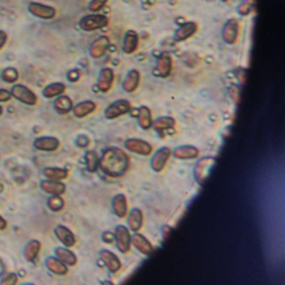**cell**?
<instances>
[{
	"label": "cell",
	"instance_id": "cell-20",
	"mask_svg": "<svg viewBox=\"0 0 285 285\" xmlns=\"http://www.w3.org/2000/svg\"><path fill=\"white\" fill-rule=\"evenodd\" d=\"M41 188L43 192L50 195H61L65 192V185L60 181H43Z\"/></svg>",
	"mask_w": 285,
	"mask_h": 285
},
{
	"label": "cell",
	"instance_id": "cell-21",
	"mask_svg": "<svg viewBox=\"0 0 285 285\" xmlns=\"http://www.w3.org/2000/svg\"><path fill=\"white\" fill-rule=\"evenodd\" d=\"M172 62L171 57L168 53H163L158 57V65H157V71L160 76L166 77L171 73Z\"/></svg>",
	"mask_w": 285,
	"mask_h": 285
},
{
	"label": "cell",
	"instance_id": "cell-9",
	"mask_svg": "<svg viewBox=\"0 0 285 285\" xmlns=\"http://www.w3.org/2000/svg\"><path fill=\"white\" fill-rule=\"evenodd\" d=\"M114 72L112 69L104 68L100 71L97 79L98 90L106 93L112 89L114 82Z\"/></svg>",
	"mask_w": 285,
	"mask_h": 285
},
{
	"label": "cell",
	"instance_id": "cell-22",
	"mask_svg": "<svg viewBox=\"0 0 285 285\" xmlns=\"http://www.w3.org/2000/svg\"><path fill=\"white\" fill-rule=\"evenodd\" d=\"M45 265L47 269L54 275H65L68 273V268L66 266V264H64L58 258L49 257L46 259Z\"/></svg>",
	"mask_w": 285,
	"mask_h": 285
},
{
	"label": "cell",
	"instance_id": "cell-17",
	"mask_svg": "<svg viewBox=\"0 0 285 285\" xmlns=\"http://www.w3.org/2000/svg\"><path fill=\"white\" fill-rule=\"evenodd\" d=\"M66 85L61 82H52L43 88L42 95L46 99H53L64 95L66 91Z\"/></svg>",
	"mask_w": 285,
	"mask_h": 285
},
{
	"label": "cell",
	"instance_id": "cell-34",
	"mask_svg": "<svg viewBox=\"0 0 285 285\" xmlns=\"http://www.w3.org/2000/svg\"><path fill=\"white\" fill-rule=\"evenodd\" d=\"M85 163H86L87 170L90 172H95L97 170L98 166H99V158H98L96 152H93V151H88L85 153Z\"/></svg>",
	"mask_w": 285,
	"mask_h": 285
},
{
	"label": "cell",
	"instance_id": "cell-28",
	"mask_svg": "<svg viewBox=\"0 0 285 285\" xmlns=\"http://www.w3.org/2000/svg\"><path fill=\"white\" fill-rule=\"evenodd\" d=\"M199 150L191 146L178 147L175 150L174 156L178 159H193L199 156Z\"/></svg>",
	"mask_w": 285,
	"mask_h": 285
},
{
	"label": "cell",
	"instance_id": "cell-18",
	"mask_svg": "<svg viewBox=\"0 0 285 285\" xmlns=\"http://www.w3.org/2000/svg\"><path fill=\"white\" fill-rule=\"evenodd\" d=\"M96 109V104L91 101H84L73 106V114L77 118H84L92 114Z\"/></svg>",
	"mask_w": 285,
	"mask_h": 285
},
{
	"label": "cell",
	"instance_id": "cell-13",
	"mask_svg": "<svg viewBox=\"0 0 285 285\" xmlns=\"http://www.w3.org/2000/svg\"><path fill=\"white\" fill-rule=\"evenodd\" d=\"M239 23L235 19H231L226 23L223 28V40L228 43H234L239 38Z\"/></svg>",
	"mask_w": 285,
	"mask_h": 285
},
{
	"label": "cell",
	"instance_id": "cell-31",
	"mask_svg": "<svg viewBox=\"0 0 285 285\" xmlns=\"http://www.w3.org/2000/svg\"><path fill=\"white\" fill-rule=\"evenodd\" d=\"M43 174L48 180L51 181H61L68 177V171L58 167H47L43 170Z\"/></svg>",
	"mask_w": 285,
	"mask_h": 285
},
{
	"label": "cell",
	"instance_id": "cell-33",
	"mask_svg": "<svg viewBox=\"0 0 285 285\" xmlns=\"http://www.w3.org/2000/svg\"><path fill=\"white\" fill-rule=\"evenodd\" d=\"M1 80L8 84H15L19 79V72L14 67H6L1 71Z\"/></svg>",
	"mask_w": 285,
	"mask_h": 285
},
{
	"label": "cell",
	"instance_id": "cell-6",
	"mask_svg": "<svg viewBox=\"0 0 285 285\" xmlns=\"http://www.w3.org/2000/svg\"><path fill=\"white\" fill-rule=\"evenodd\" d=\"M215 160L212 158H203L197 163L194 169V176L198 182H204L209 174L210 170L214 165Z\"/></svg>",
	"mask_w": 285,
	"mask_h": 285
},
{
	"label": "cell",
	"instance_id": "cell-27",
	"mask_svg": "<svg viewBox=\"0 0 285 285\" xmlns=\"http://www.w3.org/2000/svg\"><path fill=\"white\" fill-rule=\"evenodd\" d=\"M41 244L38 240H33L28 244L24 251V256L28 262H34L36 260L41 251Z\"/></svg>",
	"mask_w": 285,
	"mask_h": 285
},
{
	"label": "cell",
	"instance_id": "cell-15",
	"mask_svg": "<svg viewBox=\"0 0 285 285\" xmlns=\"http://www.w3.org/2000/svg\"><path fill=\"white\" fill-rule=\"evenodd\" d=\"M101 258L107 269L112 273H117L122 268V264L119 258L116 254L108 250H103L101 252Z\"/></svg>",
	"mask_w": 285,
	"mask_h": 285
},
{
	"label": "cell",
	"instance_id": "cell-38",
	"mask_svg": "<svg viewBox=\"0 0 285 285\" xmlns=\"http://www.w3.org/2000/svg\"><path fill=\"white\" fill-rule=\"evenodd\" d=\"M108 0H90L88 9L92 13H97L106 5Z\"/></svg>",
	"mask_w": 285,
	"mask_h": 285
},
{
	"label": "cell",
	"instance_id": "cell-45",
	"mask_svg": "<svg viewBox=\"0 0 285 285\" xmlns=\"http://www.w3.org/2000/svg\"><path fill=\"white\" fill-rule=\"evenodd\" d=\"M76 143H77V145H78L80 147H83V148H84V147H86L87 146L89 145V140H88V138H86L85 136H80Z\"/></svg>",
	"mask_w": 285,
	"mask_h": 285
},
{
	"label": "cell",
	"instance_id": "cell-25",
	"mask_svg": "<svg viewBox=\"0 0 285 285\" xmlns=\"http://www.w3.org/2000/svg\"><path fill=\"white\" fill-rule=\"evenodd\" d=\"M139 39L137 34L133 30H129L126 32L124 39L123 49L126 54H131L136 50L138 46Z\"/></svg>",
	"mask_w": 285,
	"mask_h": 285
},
{
	"label": "cell",
	"instance_id": "cell-3",
	"mask_svg": "<svg viewBox=\"0 0 285 285\" xmlns=\"http://www.w3.org/2000/svg\"><path fill=\"white\" fill-rule=\"evenodd\" d=\"M12 96L17 101L28 106H36L38 103V96L25 84H14L10 90Z\"/></svg>",
	"mask_w": 285,
	"mask_h": 285
},
{
	"label": "cell",
	"instance_id": "cell-24",
	"mask_svg": "<svg viewBox=\"0 0 285 285\" xmlns=\"http://www.w3.org/2000/svg\"><path fill=\"white\" fill-rule=\"evenodd\" d=\"M132 243L136 249L144 254H151L153 251L152 244L148 241L147 238L142 236L141 234H135L132 237Z\"/></svg>",
	"mask_w": 285,
	"mask_h": 285
},
{
	"label": "cell",
	"instance_id": "cell-14",
	"mask_svg": "<svg viewBox=\"0 0 285 285\" xmlns=\"http://www.w3.org/2000/svg\"><path fill=\"white\" fill-rule=\"evenodd\" d=\"M54 234L65 247H73L76 244V238L73 233L65 226L60 225L56 227L54 229Z\"/></svg>",
	"mask_w": 285,
	"mask_h": 285
},
{
	"label": "cell",
	"instance_id": "cell-19",
	"mask_svg": "<svg viewBox=\"0 0 285 285\" xmlns=\"http://www.w3.org/2000/svg\"><path fill=\"white\" fill-rule=\"evenodd\" d=\"M198 30V25L194 22H187L180 26L175 33V39L177 41H183L190 38Z\"/></svg>",
	"mask_w": 285,
	"mask_h": 285
},
{
	"label": "cell",
	"instance_id": "cell-12",
	"mask_svg": "<svg viewBox=\"0 0 285 285\" xmlns=\"http://www.w3.org/2000/svg\"><path fill=\"white\" fill-rule=\"evenodd\" d=\"M171 150L166 147L162 148L156 153L152 160V167L156 171H162L166 166L169 159L171 158Z\"/></svg>",
	"mask_w": 285,
	"mask_h": 285
},
{
	"label": "cell",
	"instance_id": "cell-46",
	"mask_svg": "<svg viewBox=\"0 0 285 285\" xmlns=\"http://www.w3.org/2000/svg\"><path fill=\"white\" fill-rule=\"evenodd\" d=\"M6 227H7V222L0 216V230L5 229Z\"/></svg>",
	"mask_w": 285,
	"mask_h": 285
},
{
	"label": "cell",
	"instance_id": "cell-1",
	"mask_svg": "<svg viewBox=\"0 0 285 285\" xmlns=\"http://www.w3.org/2000/svg\"><path fill=\"white\" fill-rule=\"evenodd\" d=\"M104 173L112 177H120L125 173L129 166V159L122 150L109 148L104 152L99 163Z\"/></svg>",
	"mask_w": 285,
	"mask_h": 285
},
{
	"label": "cell",
	"instance_id": "cell-23",
	"mask_svg": "<svg viewBox=\"0 0 285 285\" xmlns=\"http://www.w3.org/2000/svg\"><path fill=\"white\" fill-rule=\"evenodd\" d=\"M112 206L116 214L120 217H125L127 214L128 205L126 198L123 194H118L112 202Z\"/></svg>",
	"mask_w": 285,
	"mask_h": 285
},
{
	"label": "cell",
	"instance_id": "cell-39",
	"mask_svg": "<svg viewBox=\"0 0 285 285\" xmlns=\"http://www.w3.org/2000/svg\"><path fill=\"white\" fill-rule=\"evenodd\" d=\"M12 98H13V96H12L10 90L3 89V88H0V103L8 102V101H11Z\"/></svg>",
	"mask_w": 285,
	"mask_h": 285
},
{
	"label": "cell",
	"instance_id": "cell-32",
	"mask_svg": "<svg viewBox=\"0 0 285 285\" xmlns=\"http://www.w3.org/2000/svg\"><path fill=\"white\" fill-rule=\"evenodd\" d=\"M139 125L143 129H149L152 125V113L149 109L146 106H142L138 110L137 113Z\"/></svg>",
	"mask_w": 285,
	"mask_h": 285
},
{
	"label": "cell",
	"instance_id": "cell-4",
	"mask_svg": "<svg viewBox=\"0 0 285 285\" xmlns=\"http://www.w3.org/2000/svg\"><path fill=\"white\" fill-rule=\"evenodd\" d=\"M28 11L33 16L44 20H51L57 15L56 8L38 2H31L29 3Z\"/></svg>",
	"mask_w": 285,
	"mask_h": 285
},
{
	"label": "cell",
	"instance_id": "cell-16",
	"mask_svg": "<svg viewBox=\"0 0 285 285\" xmlns=\"http://www.w3.org/2000/svg\"><path fill=\"white\" fill-rule=\"evenodd\" d=\"M54 110L60 115L69 114L73 109V101L68 95H61L55 98L54 101Z\"/></svg>",
	"mask_w": 285,
	"mask_h": 285
},
{
	"label": "cell",
	"instance_id": "cell-43",
	"mask_svg": "<svg viewBox=\"0 0 285 285\" xmlns=\"http://www.w3.org/2000/svg\"><path fill=\"white\" fill-rule=\"evenodd\" d=\"M229 92H230V95H231L232 98L234 99V101H236V102H239V95H240L239 87L236 86V85H233L230 88Z\"/></svg>",
	"mask_w": 285,
	"mask_h": 285
},
{
	"label": "cell",
	"instance_id": "cell-8",
	"mask_svg": "<svg viewBox=\"0 0 285 285\" xmlns=\"http://www.w3.org/2000/svg\"><path fill=\"white\" fill-rule=\"evenodd\" d=\"M34 147L42 152H54L60 148V141L54 136H41L34 141Z\"/></svg>",
	"mask_w": 285,
	"mask_h": 285
},
{
	"label": "cell",
	"instance_id": "cell-41",
	"mask_svg": "<svg viewBox=\"0 0 285 285\" xmlns=\"http://www.w3.org/2000/svg\"><path fill=\"white\" fill-rule=\"evenodd\" d=\"M80 79H81V73L78 70H71L67 74V80L69 81L75 83L78 81Z\"/></svg>",
	"mask_w": 285,
	"mask_h": 285
},
{
	"label": "cell",
	"instance_id": "cell-36",
	"mask_svg": "<svg viewBox=\"0 0 285 285\" xmlns=\"http://www.w3.org/2000/svg\"><path fill=\"white\" fill-rule=\"evenodd\" d=\"M49 208L54 212H59L65 206V202L60 195H52L47 202Z\"/></svg>",
	"mask_w": 285,
	"mask_h": 285
},
{
	"label": "cell",
	"instance_id": "cell-5",
	"mask_svg": "<svg viewBox=\"0 0 285 285\" xmlns=\"http://www.w3.org/2000/svg\"><path fill=\"white\" fill-rule=\"evenodd\" d=\"M115 240L117 241V247L121 252L126 253L130 250L131 244V237L130 232L124 226H119L116 229L115 233Z\"/></svg>",
	"mask_w": 285,
	"mask_h": 285
},
{
	"label": "cell",
	"instance_id": "cell-11",
	"mask_svg": "<svg viewBox=\"0 0 285 285\" xmlns=\"http://www.w3.org/2000/svg\"><path fill=\"white\" fill-rule=\"evenodd\" d=\"M110 45V40L107 36H101L96 39L90 45L89 54L94 59H98L103 56Z\"/></svg>",
	"mask_w": 285,
	"mask_h": 285
},
{
	"label": "cell",
	"instance_id": "cell-42",
	"mask_svg": "<svg viewBox=\"0 0 285 285\" xmlns=\"http://www.w3.org/2000/svg\"><path fill=\"white\" fill-rule=\"evenodd\" d=\"M8 41V34L4 30H0V51H2L3 48L6 46Z\"/></svg>",
	"mask_w": 285,
	"mask_h": 285
},
{
	"label": "cell",
	"instance_id": "cell-35",
	"mask_svg": "<svg viewBox=\"0 0 285 285\" xmlns=\"http://www.w3.org/2000/svg\"><path fill=\"white\" fill-rule=\"evenodd\" d=\"M175 121L173 118L168 117H161L156 121L154 127L158 130H168L174 127Z\"/></svg>",
	"mask_w": 285,
	"mask_h": 285
},
{
	"label": "cell",
	"instance_id": "cell-40",
	"mask_svg": "<svg viewBox=\"0 0 285 285\" xmlns=\"http://www.w3.org/2000/svg\"><path fill=\"white\" fill-rule=\"evenodd\" d=\"M18 282V277L14 274H9L5 276V278L1 281V285H15Z\"/></svg>",
	"mask_w": 285,
	"mask_h": 285
},
{
	"label": "cell",
	"instance_id": "cell-37",
	"mask_svg": "<svg viewBox=\"0 0 285 285\" xmlns=\"http://www.w3.org/2000/svg\"><path fill=\"white\" fill-rule=\"evenodd\" d=\"M254 4H255V1L254 0H244L242 3L239 4L238 7V12L239 14L241 15H247L249 14L253 8H254Z\"/></svg>",
	"mask_w": 285,
	"mask_h": 285
},
{
	"label": "cell",
	"instance_id": "cell-30",
	"mask_svg": "<svg viewBox=\"0 0 285 285\" xmlns=\"http://www.w3.org/2000/svg\"><path fill=\"white\" fill-rule=\"evenodd\" d=\"M143 224V214L139 209H133L129 215L128 225L133 231H138Z\"/></svg>",
	"mask_w": 285,
	"mask_h": 285
},
{
	"label": "cell",
	"instance_id": "cell-26",
	"mask_svg": "<svg viewBox=\"0 0 285 285\" xmlns=\"http://www.w3.org/2000/svg\"><path fill=\"white\" fill-rule=\"evenodd\" d=\"M55 255L64 264L69 266H74L77 263V258L73 252L65 247H57L55 249Z\"/></svg>",
	"mask_w": 285,
	"mask_h": 285
},
{
	"label": "cell",
	"instance_id": "cell-2",
	"mask_svg": "<svg viewBox=\"0 0 285 285\" xmlns=\"http://www.w3.org/2000/svg\"><path fill=\"white\" fill-rule=\"evenodd\" d=\"M109 24V19L106 15L100 14H88L81 19L79 26L85 32H92L106 27Z\"/></svg>",
	"mask_w": 285,
	"mask_h": 285
},
{
	"label": "cell",
	"instance_id": "cell-10",
	"mask_svg": "<svg viewBox=\"0 0 285 285\" xmlns=\"http://www.w3.org/2000/svg\"><path fill=\"white\" fill-rule=\"evenodd\" d=\"M125 147L130 152L142 156H149L152 152V147L147 141L139 139H130L125 142Z\"/></svg>",
	"mask_w": 285,
	"mask_h": 285
},
{
	"label": "cell",
	"instance_id": "cell-7",
	"mask_svg": "<svg viewBox=\"0 0 285 285\" xmlns=\"http://www.w3.org/2000/svg\"><path fill=\"white\" fill-rule=\"evenodd\" d=\"M130 110V104L125 100L117 101L109 106L105 112L107 119H115L127 113Z\"/></svg>",
	"mask_w": 285,
	"mask_h": 285
},
{
	"label": "cell",
	"instance_id": "cell-29",
	"mask_svg": "<svg viewBox=\"0 0 285 285\" xmlns=\"http://www.w3.org/2000/svg\"><path fill=\"white\" fill-rule=\"evenodd\" d=\"M139 81H140V74L138 71H130L123 83L124 90L127 92H131L136 90V87L138 86Z\"/></svg>",
	"mask_w": 285,
	"mask_h": 285
},
{
	"label": "cell",
	"instance_id": "cell-44",
	"mask_svg": "<svg viewBox=\"0 0 285 285\" xmlns=\"http://www.w3.org/2000/svg\"><path fill=\"white\" fill-rule=\"evenodd\" d=\"M102 239H103L104 242L107 243V244H112L115 241V234L108 232V233L103 234Z\"/></svg>",
	"mask_w": 285,
	"mask_h": 285
},
{
	"label": "cell",
	"instance_id": "cell-47",
	"mask_svg": "<svg viewBox=\"0 0 285 285\" xmlns=\"http://www.w3.org/2000/svg\"><path fill=\"white\" fill-rule=\"evenodd\" d=\"M3 106H0V117L3 115Z\"/></svg>",
	"mask_w": 285,
	"mask_h": 285
}]
</instances>
